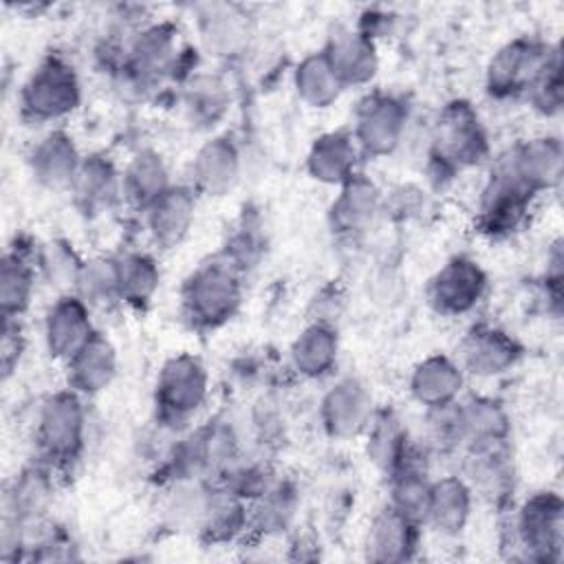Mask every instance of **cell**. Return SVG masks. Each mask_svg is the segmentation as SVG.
<instances>
[{
	"instance_id": "6da1fadb",
	"label": "cell",
	"mask_w": 564,
	"mask_h": 564,
	"mask_svg": "<svg viewBox=\"0 0 564 564\" xmlns=\"http://www.w3.org/2000/svg\"><path fill=\"white\" fill-rule=\"evenodd\" d=\"M86 438V412L75 390L55 392L40 403L33 441L37 460L51 469L66 467L79 458Z\"/></svg>"
},
{
	"instance_id": "7a4b0ae2",
	"label": "cell",
	"mask_w": 564,
	"mask_h": 564,
	"mask_svg": "<svg viewBox=\"0 0 564 564\" xmlns=\"http://www.w3.org/2000/svg\"><path fill=\"white\" fill-rule=\"evenodd\" d=\"M79 104V82L62 57H46L29 75L20 93L22 115L35 123L55 121Z\"/></svg>"
},
{
	"instance_id": "3957f363",
	"label": "cell",
	"mask_w": 564,
	"mask_h": 564,
	"mask_svg": "<svg viewBox=\"0 0 564 564\" xmlns=\"http://www.w3.org/2000/svg\"><path fill=\"white\" fill-rule=\"evenodd\" d=\"M207 397V372L196 357L170 359L156 381V412L161 425L176 430L203 408Z\"/></svg>"
},
{
	"instance_id": "277c9868",
	"label": "cell",
	"mask_w": 564,
	"mask_h": 564,
	"mask_svg": "<svg viewBox=\"0 0 564 564\" xmlns=\"http://www.w3.org/2000/svg\"><path fill=\"white\" fill-rule=\"evenodd\" d=\"M240 302V284L234 264L209 262L200 267L185 284L183 306L198 326H218L229 319Z\"/></svg>"
},
{
	"instance_id": "5b68a950",
	"label": "cell",
	"mask_w": 564,
	"mask_h": 564,
	"mask_svg": "<svg viewBox=\"0 0 564 564\" xmlns=\"http://www.w3.org/2000/svg\"><path fill=\"white\" fill-rule=\"evenodd\" d=\"M549 62V53L533 40H513L505 44L489 62L487 86L496 95L529 90Z\"/></svg>"
},
{
	"instance_id": "8992f818",
	"label": "cell",
	"mask_w": 564,
	"mask_h": 564,
	"mask_svg": "<svg viewBox=\"0 0 564 564\" xmlns=\"http://www.w3.org/2000/svg\"><path fill=\"white\" fill-rule=\"evenodd\" d=\"M485 273L467 258L447 262L430 284V302L438 313L460 315L474 308L485 293Z\"/></svg>"
},
{
	"instance_id": "52a82bcc",
	"label": "cell",
	"mask_w": 564,
	"mask_h": 564,
	"mask_svg": "<svg viewBox=\"0 0 564 564\" xmlns=\"http://www.w3.org/2000/svg\"><path fill=\"white\" fill-rule=\"evenodd\" d=\"M434 159L447 163H474L485 152V137L478 117L467 104H452L438 121L434 137Z\"/></svg>"
},
{
	"instance_id": "ba28073f",
	"label": "cell",
	"mask_w": 564,
	"mask_h": 564,
	"mask_svg": "<svg viewBox=\"0 0 564 564\" xmlns=\"http://www.w3.org/2000/svg\"><path fill=\"white\" fill-rule=\"evenodd\" d=\"M93 335L88 304L79 295H62L44 315V341L53 357L70 359Z\"/></svg>"
},
{
	"instance_id": "9c48e42d",
	"label": "cell",
	"mask_w": 564,
	"mask_h": 564,
	"mask_svg": "<svg viewBox=\"0 0 564 564\" xmlns=\"http://www.w3.org/2000/svg\"><path fill=\"white\" fill-rule=\"evenodd\" d=\"M53 500V469L37 460L24 467L4 491V518L22 527L35 524L44 518Z\"/></svg>"
},
{
	"instance_id": "30bf717a",
	"label": "cell",
	"mask_w": 564,
	"mask_h": 564,
	"mask_svg": "<svg viewBox=\"0 0 564 564\" xmlns=\"http://www.w3.org/2000/svg\"><path fill=\"white\" fill-rule=\"evenodd\" d=\"M405 112L392 97H368L357 115V141L375 154L390 152L403 132Z\"/></svg>"
},
{
	"instance_id": "8fae6325",
	"label": "cell",
	"mask_w": 564,
	"mask_h": 564,
	"mask_svg": "<svg viewBox=\"0 0 564 564\" xmlns=\"http://www.w3.org/2000/svg\"><path fill=\"white\" fill-rule=\"evenodd\" d=\"M337 79L344 84H361L375 75V42L352 29H337L324 51Z\"/></svg>"
},
{
	"instance_id": "7c38bea8",
	"label": "cell",
	"mask_w": 564,
	"mask_h": 564,
	"mask_svg": "<svg viewBox=\"0 0 564 564\" xmlns=\"http://www.w3.org/2000/svg\"><path fill=\"white\" fill-rule=\"evenodd\" d=\"M77 159L79 156L73 139L66 137L62 130H53L33 145L29 163L37 183L46 187H59L73 183L79 170Z\"/></svg>"
},
{
	"instance_id": "4fadbf2b",
	"label": "cell",
	"mask_w": 564,
	"mask_h": 564,
	"mask_svg": "<svg viewBox=\"0 0 564 564\" xmlns=\"http://www.w3.org/2000/svg\"><path fill=\"white\" fill-rule=\"evenodd\" d=\"M148 227L159 245L172 247L185 234L194 218V198L185 187H167L148 207Z\"/></svg>"
},
{
	"instance_id": "5bb4252c",
	"label": "cell",
	"mask_w": 564,
	"mask_h": 564,
	"mask_svg": "<svg viewBox=\"0 0 564 564\" xmlns=\"http://www.w3.org/2000/svg\"><path fill=\"white\" fill-rule=\"evenodd\" d=\"M322 419L333 436H350L370 423V401L355 381L337 383L322 401Z\"/></svg>"
},
{
	"instance_id": "9a60e30c",
	"label": "cell",
	"mask_w": 564,
	"mask_h": 564,
	"mask_svg": "<svg viewBox=\"0 0 564 564\" xmlns=\"http://www.w3.org/2000/svg\"><path fill=\"white\" fill-rule=\"evenodd\" d=\"M460 350L465 368L482 377L505 372V368H509L516 359V346L507 333L487 326H478L467 333Z\"/></svg>"
},
{
	"instance_id": "2e32d148",
	"label": "cell",
	"mask_w": 564,
	"mask_h": 564,
	"mask_svg": "<svg viewBox=\"0 0 564 564\" xmlns=\"http://www.w3.org/2000/svg\"><path fill=\"white\" fill-rule=\"evenodd\" d=\"M68 383L70 390L93 394L104 390L115 375V350L101 335H93L70 359H68Z\"/></svg>"
},
{
	"instance_id": "e0dca14e",
	"label": "cell",
	"mask_w": 564,
	"mask_h": 564,
	"mask_svg": "<svg viewBox=\"0 0 564 564\" xmlns=\"http://www.w3.org/2000/svg\"><path fill=\"white\" fill-rule=\"evenodd\" d=\"M463 386L460 366L445 357H430L416 366L412 375V394L425 408H438L454 403L456 392Z\"/></svg>"
},
{
	"instance_id": "ac0fdd59",
	"label": "cell",
	"mask_w": 564,
	"mask_h": 564,
	"mask_svg": "<svg viewBox=\"0 0 564 564\" xmlns=\"http://www.w3.org/2000/svg\"><path fill=\"white\" fill-rule=\"evenodd\" d=\"M37 264L24 251H7L0 269V308L2 317H20L33 297Z\"/></svg>"
},
{
	"instance_id": "d6986e66",
	"label": "cell",
	"mask_w": 564,
	"mask_h": 564,
	"mask_svg": "<svg viewBox=\"0 0 564 564\" xmlns=\"http://www.w3.org/2000/svg\"><path fill=\"white\" fill-rule=\"evenodd\" d=\"M308 165L315 178L326 183H344L355 176V145L350 137L324 134L315 141Z\"/></svg>"
},
{
	"instance_id": "ffe728a7",
	"label": "cell",
	"mask_w": 564,
	"mask_h": 564,
	"mask_svg": "<svg viewBox=\"0 0 564 564\" xmlns=\"http://www.w3.org/2000/svg\"><path fill=\"white\" fill-rule=\"evenodd\" d=\"M293 364L306 377H322L330 370L337 357V337L326 322L308 326L293 344Z\"/></svg>"
},
{
	"instance_id": "44dd1931",
	"label": "cell",
	"mask_w": 564,
	"mask_h": 564,
	"mask_svg": "<svg viewBox=\"0 0 564 564\" xmlns=\"http://www.w3.org/2000/svg\"><path fill=\"white\" fill-rule=\"evenodd\" d=\"M366 427H368V456L379 467H383L386 471L392 474L412 449L408 445L405 430L390 414L388 416L379 414L375 421L370 419V423Z\"/></svg>"
},
{
	"instance_id": "7402d4cb",
	"label": "cell",
	"mask_w": 564,
	"mask_h": 564,
	"mask_svg": "<svg viewBox=\"0 0 564 564\" xmlns=\"http://www.w3.org/2000/svg\"><path fill=\"white\" fill-rule=\"evenodd\" d=\"M469 511V487L458 478H443L430 487L427 513L443 531H460Z\"/></svg>"
},
{
	"instance_id": "603a6c76",
	"label": "cell",
	"mask_w": 564,
	"mask_h": 564,
	"mask_svg": "<svg viewBox=\"0 0 564 564\" xmlns=\"http://www.w3.org/2000/svg\"><path fill=\"white\" fill-rule=\"evenodd\" d=\"M194 170L200 187L209 192H223L234 183L238 174V154L229 143H225V139H216L198 152Z\"/></svg>"
},
{
	"instance_id": "cb8c5ba5",
	"label": "cell",
	"mask_w": 564,
	"mask_h": 564,
	"mask_svg": "<svg viewBox=\"0 0 564 564\" xmlns=\"http://www.w3.org/2000/svg\"><path fill=\"white\" fill-rule=\"evenodd\" d=\"M295 86H297V93L315 108H324L326 104H330L339 88H341V82L337 79L335 70L330 68L328 59L324 57V53H317V55H311L306 57L297 70H295Z\"/></svg>"
},
{
	"instance_id": "d4e9b609",
	"label": "cell",
	"mask_w": 564,
	"mask_h": 564,
	"mask_svg": "<svg viewBox=\"0 0 564 564\" xmlns=\"http://www.w3.org/2000/svg\"><path fill=\"white\" fill-rule=\"evenodd\" d=\"M165 176H167V172L163 167L161 156L143 152L130 163V167L123 176V192L137 205L148 207L154 198H159L170 187Z\"/></svg>"
},
{
	"instance_id": "484cf974",
	"label": "cell",
	"mask_w": 564,
	"mask_h": 564,
	"mask_svg": "<svg viewBox=\"0 0 564 564\" xmlns=\"http://www.w3.org/2000/svg\"><path fill=\"white\" fill-rule=\"evenodd\" d=\"M379 196L372 185L357 181L355 176L346 181V192L333 207L335 223L344 231H361L377 214Z\"/></svg>"
},
{
	"instance_id": "4316f807",
	"label": "cell",
	"mask_w": 564,
	"mask_h": 564,
	"mask_svg": "<svg viewBox=\"0 0 564 564\" xmlns=\"http://www.w3.org/2000/svg\"><path fill=\"white\" fill-rule=\"evenodd\" d=\"M119 297L128 302H148L156 289L159 271L145 253H130L117 262Z\"/></svg>"
},
{
	"instance_id": "83f0119b",
	"label": "cell",
	"mask_w": 564,
	"mask_h": 564,
	"mask_svg": "<svg viewBox=\"0 0 564 564\" xmlns=\"http://www.w3.org/2000/svg\"><path fill=\"white\" fill-rule=\"evenodd\" d=\"M242 18L236 7H209V13L203 15V40L207 46L220 53L236 48L247 33Z\"/></svg>"
},
{
	"instance_id": "f1b7e54d",
	"label": "cell",
	"mask_w": 564,
	"mask_h": 564,
	"mask_svg": "<svg viewBox=\"0 0 564 564\" xmlns=\"http://www.w3.org/2000/svg\"><path fill=\"white\" fill-rule=\"evenodd\" d=\"M24 350V335L18 317H2V341H0V366L2 375L9 377Z\"/></svg>"
}]
</instances>
